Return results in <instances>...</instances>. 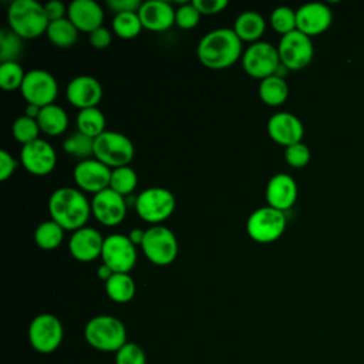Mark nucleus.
Here are the masks:
<instances>
[{
  "label": "nucleus",
  "mask_w": 364,
  "mask_h": 364,
  "mask_svg": "<svg viewBox=\"0 0 364 364\" xmlns=\"http://www.w3.org/2000/svg\"><path fill=\"white\" fill-rule=\"evenodd\" d=\"M127 199L112 189H104L92 196V216L104 226H117L127 216Z\"/></svg>",
  "instance_id": "nucleus-14"
},
{
  "label": "nucleus",
  "mask_w": 364,
  "mask_h": 364,
  "mask_svg": "<svg viewBox=\"0 0 364 364\" xmlns=\"http://www.w3.org/2000/svg\"><path fill=\"white\" fill-rule=\"evenodd\" d=\"M20 161L28 173L34 176H46L54 171L57 155L54 148L40 138L21 148Z\"/></svg>",
  "instance_id": "nucleus-16"
},
{
  "label": "nucleus",
  "mask_w": 364,
  "mask_h": 364,
  "mask_svg": "<svg viewBox=\"0 0 364 364\" xmlns=\"http://www.w3.org/2000/svg\"><path fill=\"white\" fill-rule=\"evenodd\" d=\"M64 337V328L58 317L50 313L36 316L28 326L30 346L41 354L55 351Z\"/></svg>",
  "instance_id": "nucleus-9"
},
{
  "label": "nucleus",
  "mask_w": 364,
  "mask_h": 364,
  "mask_svg": "<svg viewBox=\"0 0 364 364\" xmlns=\"http://www.w3.org/2000/svg\"><path fill=\"white\" fill-rule=\"evenodd\" d=\"M68 102L81 109L94 108L102 98V87L100 81L91 75H78L73 78L65 90Z\"/></svg>",
  "instance_id": "nucleus-18"
},
{
  "label": "nucleus",
  "mask_w": 364,
  "mask_h": 364,
  "mask_svg": "<svg viewBox=\"0 0 364 364\" xmlns=\"http://www.w3.org/2000/svg\"><path fill=\"white\" fill-rule=\"evenodd\" d=\"M310 149L306 144L297 142L284 148V159L291 168H303L310 161Z\"/></svg>",
  "instance_id": "nucleus-40"
},
{
  "label": "nucleus",
  "mask_w": 364,
  "mask_h": 364,
  "mask_svg": "<svg viewBox=\"0 0 364 364\" xmlns=\"http://www.w3.org/2000/svg\"><path fill=\"white\" fill-rule=\"evenodd\" d=\"M63 149L67 154L75 158H80L81 161L90 159L91 156H94V138L80 131H75L68 138L64 139Z\"/></svg>",
  "instance_id": "nucleus-31"
},
{
  "label": "nucleus",
  "mask_w": 364,
  "mask_h": 364,
  "mask_svg": "<svg viewBox=\"0 0 364 364\" xmlns=\"http://www.w3.org/2000/svg\"><path fill=\"white\" fill-rule=\"evenodd\" d=\"M267 134L279 145L284 148L301 142L304 135V128L301 121L290 112L273 114L267 121Z\"/></svg>",
  "instance_id": "nucleus-19"
},
{
  "label": "nucleus",
  "mask_w": 364,
  "mask_h": 364,
  "mask_svg": "<svg viewBox=\"0 0 364 364\" xmlns=\"http://www.w3.org/2000/svg\"><path fill=\"white\" fill-rule=\"evenodd\" d=\"M48 212L51 219L64 230L75 232L85 226L91 212V203L87 196L75 188H58L48 199Z\"/></svg>",
  "instance_id": "nucleus-2"
},
{
  "label": "nucleus",
  "mask_w": 364,
  "mask_h": 364,
  "mask_svg": "<svg viewBox=\"0 0 364 364\" xmlns=\"http://www.w3.org/2000/svg\"><path fill=\"white\" fill-rule=\"evenodd\" d=\"M85 341L95 350L102 353H117L127 344L125 324L108 314L95 316L84 327Z\"/></svg>",
  "instance_id": "nucleus-4"
},
{
  "label": "nucleus",
  "mask_w": 364,
  "mask_h": 364,
  "mask_svg": "<svg viewBox=\"0 0 364 364\" xmlns=\"http://www.w3.org/2000/svg\"><path fill=\"white\" fill-rule=\"evenodd\" d=\"M88 38H90V44L98 50L107 48L111 44V33L105 27H100L94 30L92 33H90Z\"/></svg>",
  "instance_id": "nucleus-44"
},
{
  "label": "nucleus",
  "mask_w": 364,
  "mask_h": 364,
  "mask_svg": "<svg viewBox=\"0 0 364 364\" xmlns=\"http://www.w3.org/2000/svg\"><path fill=\"white\" fill-rule=\"evenodd\" d=\"M44 11H46V16L48 18V21H57V20H61V18H65L64 14L68 11L65 9V4L60 0H51L48 3L44 4Z\"/></svg>",
  "instance_id": "nucleus-45"
},
{
  "label": "nucleus",
  "mask_w": 364,
  "mask_h": 364,
  "mask_svg": "<svg viewBox=\"0 0 364 364\" xmlns=\"http://www.w3.org/2000/svg\"><path fill=\"white\" fill-rule=\"evenodd\" d=\"M141 1L139 0H108L107 6L111 11L115 14L119 13H138L141 9Z\"/></svg>",
  "instance_id": "nucleus-42"
},
{
  "label": "nucleus",
  "mask_w": 364,
  "mask_h": 364,
  "mask_svg": "<svg viewBox=\"0 0 364 364\" xmlns=\"http://www.w3.org/2000/svg\"><path fill=\"white\" fill-rule=\"evenodd\" d=\"M37 124L40 127V131L46 135L57 136L67 129L68 115L61 107L51 104L41 108L40 115L37 118Z\"/></svg>",
  "instance_id": "nucleus-25"
},
{
  "label": "nucleus",
  "mask_w": 364,
  "mask_h": 364,
  "mask_svg": "<svg viewBox=\"0 0 364 364\" xmlns=\"http://www.w3.org/2000/svg\"><path fill=\"white\" fill-rule=\"evenodd\" d=\"M104 239L94 228H81L73 232L68 243L71 256L78 262H91L101 256Z\"/></svg>",
  "instance_id": "nucleus-21"
},
{
  "label": "nucleus",
  "mask_w": 364,
  "mask_h": 364,
  "mask_svg": "<svg viewBox=\"0 0 364 364\" xmlns=\"http://www.w3.org/2000/svg\"><path fill=\"white\" fill-rule=\"evenodd\" d=\"M286 225L284 212L270 206H262L247 218L246 232L257 243H272L284 233Z\"/></svg>",
  "instance_id": "nucleus-7"
},
{
  "label": "nucleus",
  "mask_w": 364,
  "mask_h": 364,
  "mask_svg": "<svg viewBox=\"0 0 364 364\" xmlns=\"http://www.w3.org/2000/svg\"><path fill=\"white\" fill-rule=\"evenodd\" d=\"M259 97L269 107L282 105L289 97V85L286 80L276 75H270L260 81Z\"/></svg>",
  "instance_id": "nucleus-27"
},
{
  "label": "nucleus",
  "mask_w": 364,
  "mask_h": 364,
  "mask_svg": "<svg viewBox=\"0 0 364 364\" xmlns=\"http://www.w3.org/2000/svg\"><path fill=\"white\" fill-rule=\"evenodd\" d=\"M20 92L27 104L43 108L54 104L58 95V84L50 73L36 68L26 73Z\"/></svg>",
  "instance_id": "nucleus-13"
},
{
  "label": "nucleus",
  "mask_w": 364,
  "mask_h": 364,
  "mask_svg": "<svg viewBox=\"0 0 364 364\" xmlns=\"http://www.w3.org/2000/svg\"><path fill=\"white\" fill-rule=\"evenodd\" d=\"M266 30L264 18L256 11H243L239 14L233 24V31L240 41L257 43Z\"/></svg>",
  "instance_id": "nucleus-24"
},
{
  "label": "nucleus",
  "mask_w": 364,
  "mask_h": 364,
  "mask_svg": "<svg viewBox=\"0 0 364 364\" xmlns=\"http://www.w3.org/2000/svg\"><path fill=\"white\" fill-rule=\"evenodd\" d=\"M192 4L196 7V10L202 14L210 16L220 13L225 7H228L226 0H193Z\"/></svg>",
  "instance_id": "nucleus-41"
},
{
  "label": "nucleus",
  "mask_w": 364,
  "mask_h": 364,
  "mask_svg": "<svg viewBox=\"0 0 364 364\" xmlns=\"http://www.w3.org/2000/svg\"><path fill=\"white\" fill-rule=\"evenodd\" d=\"M40 111H41V108H40V107L33 105V104H27V107H26V114H24V115H27L28 118L37 119V118H38V115H40Z\"/></svg>",
  "instance_id": "nucleus-48"
},
{
  "label": "nucleus",
  "mask_w": 364,
  "mask_h": 364,
  "mask_svg": "<svg viewBox=\"0 0 364 364\" xmlns=\"http://www.w3.org/2000/svg\"><path fill=\"white\" fill-rule=\"evenodd\" d=\"M270 24L276 33L286 36V34L297 30L296 11L286 6L276 7L270 14Z\"/></svg>",
  "instance_id": "nucleus-36"
},
{
  "label": "nucleus",
  "mask_w": 364,
  "mask_h": 364,
  "mask_svg": "<svg viewBox=\"0 0 364 364\" xmlns=\"http://www.w3.org/2000/svg\"><path fill=\"white\" fill-rule=\"evenodd\" d=\"M142 28L144 27L138 13H119V14H115L112 18L114 33L124 40L135 38Z\"/></svg>",
  "instance_id": "nucleus-32"
},
{
  "label": "nucleus",
  "mask_w": 364,
  "mask_h": 364,
  "mask_svg": "<svg viewBox=\"0 0 364 364\" xmlns=\"http://www.w3.org/2000/svg\"><path fill=\"white\" fill-rule=\"evenodd\" d=\"M23 38L9 30L0 33V60L1 63H17L23 53Z\"/></svg>",
  "instance_id": "nucleus-34"
},
{
  "label": "nucleus",
  "mask_w": 364,
  "mask_h": 364,
  "mask_svg": "<svg viewBox=\"0 0 364 364\" xmlns=\"http://www.w3.org/2000/svg\"><path fill=\"white\" fill-rule=\"evenodd\" d=\"M97 274H98V277H100L101 280H105V282H107V280L114 274V272H112L107 264H104V263H102V264L98 267Z\"/></svg>",
  "instance_id": "nucleus-47"
},
{
  "label": "nucleus",
  "mask_w": 364,
  "mask_h": 364,
  "mask_svg": "<svg viewBox=\"0 0 364 364\" xmlns=\"http://www.w3.org/2000/svg\"><path fill=\"white\" fill-rule=\"evenodd\" d=\"M75 124H77V131L94 139L100 136L102 132H105V117L102 111L98 109L97 107L81 109L77 115Z\"/></svg>",
  "instance_id": "nucleus-29"
},
{
  "label": "nucleus",
  "mask_w": 364,
  "mask_h": 364,
  "mask_svg": "<svg viewBox=\"0 0 364 364\" xmlns=\"http://www.w3.org/2000/svg\"><path fill=\"white\" fill-rule=\"evenodd\" d=\"M196 54L206 68L225 70L242 55V41L233 28H216L200 38Z\"/></svg>",
  "instance_id": "nucleus-1"
},
{
  "label": "nucleus",
  "mask_w": 364,
  "mask_h": 364,
  "mask_svg": "<svg viewBox=\"0 0 364 364\" xmlns=\"http://www.w3.org/2000/svg\"><path fill=\"white\" fill-rule=\"evenodd\" d=\"M26 73L18 63H1L0 64V87L4 91H14L21 88Z\"/></svg>",
  "instance_id": "nucleus-37"
},
{
  "label": "nucleus",
  "mask_w": 364,
  "mask_h": 364,
  "mask_svg": "<svg viewBox=\"0 0 364 364\" xmlns=\"http://www.w3.org/2000/svg\"><path fill=\"white\" fill-rule=\"evenodd\" d=\"M142 27L149 31H165L175 24V10L164 0H149L138 10Z\"/></svg>",
  "instance_id": "nucleus-23"
},
{
  "label": "nucleus",
  "mask_w": 364,
  "mask_h": 364,
  "mask_svg": "<svg viewBox=\"0 0 364 364\" xmlns=\"http://www.w3.org/2000/svg\"><path fill=\"white\" fill-rule=\"evenodd\" d=\"M277 53L280 63L289 71H300L313 60L314 48L309 36L294 30L286 36H282L277 46Z\"/></svg>",
  "instance_id": "nucleus-10"
},
{
  "label": "nucleus",
  "mask_w": 364,
  "mask_h": 364,
  "mask_svg": "<svg viewBox=\"0 0 364 364\" xmlns=\"http://www.w3.org/2000/svg\"><path fill=\"white\" fill-rule=\"evenodd\" d=\"M9 27L23 40L37 38L50 24L44 6L36 0H14L7 10Z\"/></svg>",
  "instance_id": "nucleus-3"
},
{
  "label": "nucleus",
  "mask_w": 364,
  "mask_h": 364,
  "mask_svg": "<svg viewBox=\"0 0 364 364\" xmlns=\"http://www.w3.org/2000/svg\"><path fill=\"white\" fill-rule=\"evenodd\" d=\"M11 132H13L14 139L24 146L27 144H31V142L40 139L38 134L41 131L37 124V119L28 118L27 115H21L14 121V124L11 127Z\"/></svg>",
  "instance_id": "nucleus-35"
},
{
  "label": "nucleus",
  "mask_w": 364,
  "mask_h": 364,
  "mask_svg": "<svg viewBox=\"0 0 364 364\" xmlns=\"http://www.w3.org/2000/svg\"><path fill=\"white\" fill-rule=\"evenodd\" d=\"M64 229L53 219L40 223L34 230V242L43 250H53L61 245Z\"/></svg>",
  "instance_id": "nucleus-30"
},
{
  "label": "nucleus",
  "mask_w": 364,
  "mask_h": 364,
  "mask_svg": "<svg viewBox=\"0 0 364 364\" xmlns=\"http://www.w3.org/2000/svg\"><path fill=\"white\" fill-rule=\"evenodd\" d=\"M135 282L128 273H114L105 282L107 296L115 303H128L135 296Z\"/></svg>",
  "instance_id": "nucleus-26"
},
{
  "label": "nucleus",
  "mask_w": 364,
  "mask_h": 364,
  "mask_svg": "<svg viewBox=\"0 0 364 364\" xmlns=\"http://www.w3.org/2000/svg\"><path fill=\"white\" fill-rule=\"evenodd\" d=\"M68 20L77 27L78 31L92 33L102 27L104 11L102 7L94 0H74L68 6Z\"/></svg>",
  "instance_id": "nucleus-22"
},
{
  "label": "nucleus",
  "mask_w": 364,
  "mask_h": 364,
  "mask_svg": "<svg viewBox=\"0 0 364 364\" xmlns=\"http://www.w3.org/2000/svg\"><path fill=\"white\" fill-rule=\"evenodd\" d=\"M132 141L115 131H105L94 139V158L111 169L128 166L134 158Z\"/></svg>",
  "instance_id": "nucleus-5"
},
{
  "label": "nucleus",
  "mask_w": 364,
  "mask_h": 364,
  "mask_svg": "<svg viewBox=\"0 0 364 364\" xmlns=\"http://www.w3.org/2000/svg\"><path fill=\"white\" fill-rule=\"evenodd\" d=\"M136 183H138V176L131 166H121V168L112 169L109 189L115 191L124 198L134 192V189L136 188Z\"/></svg>",
  "instance_id": "nucleus-33"
},
{
  "label": "nucleus",
  "mask_w": 364,
  "mask_h": 364,
  "mask_svg": "<svg viewBox=\"0 0 364 364\" xmlns=\"http://www.w3.org/2000/svg\"><path fill=\"white\" fill-rule=\"evenodd\" d=\"M101 259L114 273H129L136 263V246L125 235H109L104 239Z\"/></svg>",
  "instance_id": "nucleus-12"
},
{
  "label": "nucleus",
  "mask_w": 364,
  "mask_h": 364,
  "mask_svg": "<svg viewBox=\"0 0 364 364\" xmlns=\"http://www.w3.org/2000/svg\"><path fill=\"white\" fill-rule=\"evenodd\" d=\"M138 216L154 226L166 220L175 210L176 200L173 193L166 188L152 186L142 191L135 199Z\"/></svg>",
  "instance_id": "nucleus-6"
},
{
  "label": "nucleus",
  "mask_w": 364,
  "mask_h": 364,
  "mask_svg": "<svg viewBox=\"0 0 364 364\" xmlns=\"http://www.w3.org/2000/svg\"><path fill=\"white\" fill-rule=\"evenodd\" d=\"M46 34L50 43L58 48L73 47L78 38V30L68 18L50 21Z\"/></svg>",
  "instance_id": "nucleus-28"
},
{
  "label": "nucleus",
  "mask_w": 364,
  "mask_h": 364,
  "mask_svg": "<svg viewBox=\"0 0 364 364\" xmlns=\"http://www.w3.org/2000/svg\"><path fill=\"white\" fill-rule=\"evenodd\" d=\"M280 65L277 47L267 41L250 44L242 55V67L245 73L260 81L273 75Z\"/></svg>",
  "instance_id": "nucleus-11"
},
{
  "label": "nucleus",
  "mask_w": 364,
  "mask_h": 364,
  "mask_svg": "<svg viewBox=\"0 0 364 364\" xmlns=\"http://www.w3.org/2000/svg\"><path fill=\"white\" fill-rule=\"evenodd\" d=\"M141 249L151 263L168 266L178 256V240L171 229L155 225L145 230Z\"/></svg>",
  "instance_id": "nucleus-8"
},
{
  "label": "nucleus",
  "mask_w": 364,
  "mask_h": 364,
  "mask_svg": "<svg viewBox=\"0 0 364 364\" xmlns=\"http://www.w3.org/2000/svg\"><path fill=\"white\" fill-rule=\"evenodd\" d=\"M144 236H145V230H141V229H132L128 235L129 240L135 245V246H141L142 245V240H144Z\"/></svg>",
  "instance_id": "nucleus-46"
},
{
  "label": "nucleus",
  "mask_w": 364,
  "mask_h": 364,
  "mask_svg": "<svg viewBox=\"0 0 364 364\" xmlns=\"http://www.w3.org/2000/svg\"><path fill=\"white\" fill-rule=\"evenodd\" d=\"M200 20V13L191 3H183L175 10V24L182 30H191L198 26Z\"/></svg>",
  "instance_id": "nucleus-38"
},
{
  "label": "nucleus",
  "mask_w": 364,
  "mask_h": 364,
  "mask_svg": "<svg viewBox=\"0 0 364 364\" xmlns=\"http://www.w3.org/2000/svg\"><path fill=\"white\" fill-rule=\"evenodd\" d=\"M297 183L287 173L273 175L266 186V202L267 206L277 210H289L297 200Z\"/></svg>",
  "instance_id": "nucleus-20"
},
{
  "label": "nucleus",
  "mask_w": 364,
  "mask_h": 364,
  "mask_svg": "<svg viewBox=\"0 0 364 364\" xmlns=\"http://www.w3.org/2000/svg\"><path fill=\"white\" fill-rule=\"evenodd\" d=\"M115 364H146V355L138 344L127 343L115 353Z\"/></svg>",
  "instance_id": "nucleus-39"
},
{
  "label": "nucleus",
  "mask_w": 364,
  "mask_h": 364,
  "mask_svg": "<svg viewBox=\"0 0 364 364\" xmlns=\"http://www.w3.org/2000/svg\"><path fill=\"white\" fill-rule=\"evenodd\" d=\"M16 168V159L7 151H0V181H7L14 173Z\"/></svg>",
  "instance_id": "nucleus-43"
},
{
  "label": "nucleus",
  "mask_w": 364,
  "mask_h": 364,
  "mask_svg": "<svg viewBox=\"0 0 364 364\" xmlns=\"http://www.w3.org/2000/svg\"><path fill=\"white\" fill-rule=\"evenodd\" d=\"M333 21V13L324 3H306L296 10V27L310 38L324 33Z\"/></svg>",
  "instance_id": "nucleus-17"
},
{
  "label": "nucleus",
  "mask_w": 364,
  "mask_h": 364,
  "mask_svg": "<svg viewBox=\"0 0 364 364\" xmlns=\"http://www.w3.org/2000/svg\"><path fill=\"white\" fill-rule=\"evenodd\" d=\"M112 169L95 158L80 161L73 172L75 185L81 192L98 193L109 188Z\"/></svg>",
  "instance_id": "nucleus-15"
}]
</instances>
